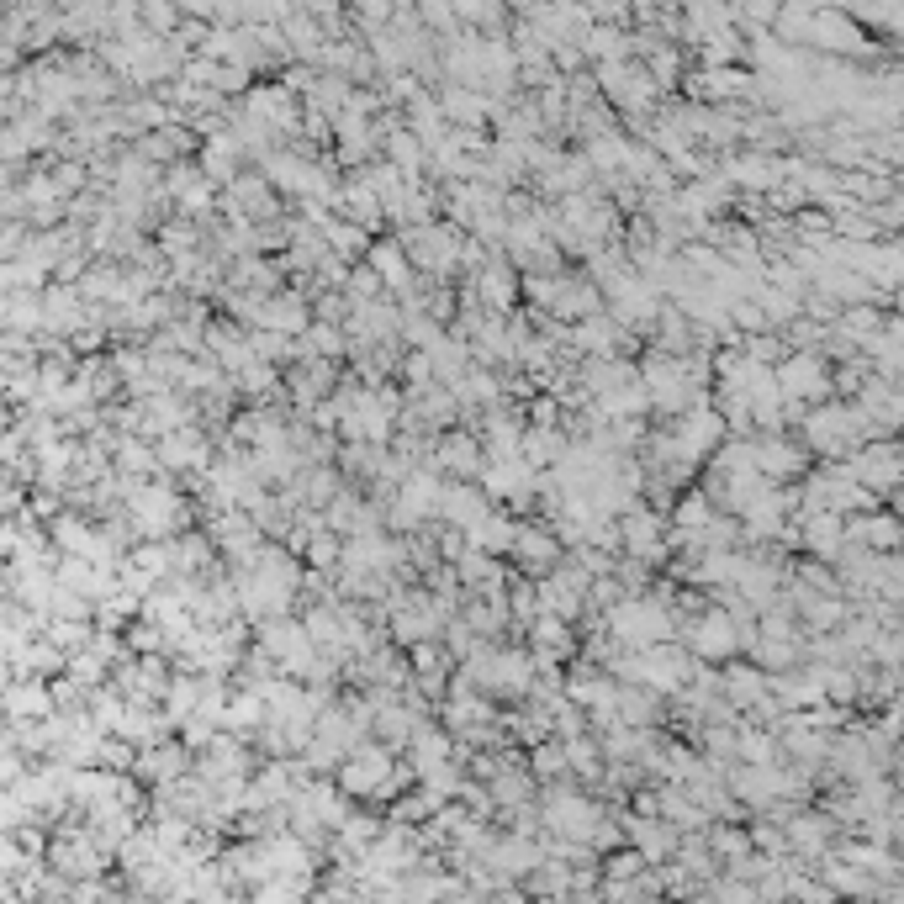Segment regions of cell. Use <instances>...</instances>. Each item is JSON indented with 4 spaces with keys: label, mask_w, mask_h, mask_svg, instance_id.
<instances>
[{
    "label": "cell",
    "mask_w": 904,
    "mask_h": 904,
    "mask_svg": "<svg viewBox=\"0 0 904 904\" xmlns=\"http://www.w3.org/2000/svg\"><path fill=\"white\" fill-rule=\"evenodd\" d=\"M402 783H408V772H397L392 756H386L381 746L349 751V762H344V793H376V799H392Z\"/></svg>",
    "instance_id": "1"
},
{
    "label": "cell",
    "mask_w": 904,
    "mask_h": 904,
    "mask_svg": "<svg viewBox=\"0 0 904 904\" xmlns=\"http://www.w3.org/2000/svg\"><path fill=\"white\" fill-rule=\"evenodd\" d=\"M608 630L624 645H656V640L672 635V614L651 598H635V603H619L614 614H608Z\"/></svg>",
    "instance_id": "2"
},
{
    "label": "cell",
    "mask_w": 904,
    "mask_h": 904,
    "mask_svg": "<svg viewBox=\"0 0 904 904\" xmlns=\"http://www.w3.org/2000/svg\"><path fill=\"white\" fill-rule=\"evenodd\" d=\"M772 381H778L783 397H804V402H820L830 392V376H825V365L815 355H783Z\"/></svg>",
    "instance_id": "3"
},
{
    "label": "cell",
    "mask_w": 904,
    "mask_h": 904,
    "mask_svg": "<svg viewBox=\"0 0 904 904\" xmlns=\"http://www.w3.org/2000/svg\"><path fill=\"white\" fill-rule=\"evenodd\" d=\"M545 820H550V830H561V836H571V841H593L603 815H598V804L582 799V793H550Z\"/></svg>",
    "instance_id": "4"
},
{
    "label": "cell",
    "mask_w": 904,
    "mask_h": 904,
    "mask_svg": "<svg viewBox=\"0 0 904 904\" xmlns=\"http://www.w3.org/2000/svg\"><path fill=\"white\" fill-rule=\"evenodd\" d=\"M714 439H719V418H714V413H688V418L677 423V434H672L661 450H667L677 466H688V460H698V455L714 450Z\"/></svg>",
    "instance_id": "5"
},
{
    "label": "cell",
    "mask_w": 904,
    "mask_h": 904,
    "mask_svg": "<svg viewBox=\"0 0 904 904\" xmlns=\"http://www.w3.org/2000/svg\"><path fill=\"white\" fill-rule=\"evenodd\" d=\"M735 645H741V635H735L730 608H709V614L693 624V651H698V656L725 661V656H735Z\"/></svg>",
    "instance_id": "6"
},
{
    "label": "cell",
    "mask_w": 904,
    "mask_h": 904,
    "mask_svg": "<svg viewBox=\"0 0 904 904\" xmlns=\"http://www.w3.org/2000/svg\"><path fill=\"white\" fill-rule=\"evenodd\" d=\"M852 476H857L867 492H894V482H899V455H894L889 439H878V445H862Z\"/></svg>",
    "instance_id": "7"
},
{
    "label": "cell",
    "mask_w": 904,
    "mask_h": 904,
    "mask_svg": "<svg viewBox=\"0 0 904 904\" xmlns=\"http://www.w3.org/2000/svg\"><path fill=\"white\" fill-rule=\"evenodd\" d=\"M408 254H413L423 270H450V265H455V238H450V228L423 223V228L408 233Z\"/></svg>",
    "instance_id": "8"
},
{
    "label": "cell",
    "mask_w": 904,
    "mask_h": 904,
    "mask_svg": "<svg viewBox=\"0 0 904 904\" xmlns=\"http://www.w3.org/2000/svg\"><path fill=\"white\" fill-rule=\"evenodd\" d=\"M265 328H275V334H286V339H297L302 328H307V307H302V297H265L260 302V312H254Z\"/></svg>",
    "instance_id": "9"
},
{
    "label": "cell",
    "mask_w": 904,
    "mask_h": 904,
    "mask_svg": "<svg viewBox=\"0 0 904 904\" xmlns=\"http://www.w3.org/2000/svg\"><path fill=\"white\" fill-rule=\"evenodd\" d=\"M434 460H439V471H455V476H476V471H482V450H476V439H471V434H450V439H439Z\"/></svg>",
    "instance_id": "10"
},
{
    "label": "cell",
    "mask_w": 904,
    "mask_h": 904,
    "mask_svg": "<svg viewBox=\"0 0 904 904\" xmlns=\"http://www.w3.org/2000/svg\"><path fill=\"white\" fill-rule=\"evenodd\" d=\"M487 492L492 497H524L529 492V460L524 455H497V466L487 471Z\"/></svg>",
    "instance_id": "11"
},
{
    "label": "cell",
    "mask_w": 904,
    "mask_h": 904,
    "mask_svg": "<svg viewBox=\"0 0 904 904\" xmlns=\"http://www.w3.org/2000/svg\"><path fill=\"white\" fill-rule=\"evenodd\" d=\"M804 540H809V550H825V556H836V550L846 545V529H841V519H836V508H815L804 519Z\"/></svg>",
    "instance_id": "12"
},
{
    "label": "cell",
    "mask_w": 904,
    "mask_h": 904,
    "mask_svg": "<svg viewBox=\"0 0 904 904\" xmlns=\"http://www.w3.org/2000/svg\"><path fill=\"white\" fill-rule=\"evenodd\" d=\"M619 540H624V550H630L635 561H645V556H656V540H661V529H656V519H651V513H630V519L619 524Z\"/></svg>",
    "instance_id": "13"
},
{
    "label": "cell",
    "mask_w": 904,
    "mask_h": 904,
    "mask_svg": "<svg viewBox=\"0 0 904 904\" xmlns=\"http://www.w3.org/2000/svg\"><path fill=\"white\" fill-rule=\"evenodd\" d=\"M371 265H376V281H381V286H392V291H408V286H413V275H408V249L381 244V249H371Z\"/></svg>",
    "instance_id": "14"
},
{
    "label": "cell",
    "mask_w": 904,
    "mask_h": 904,
    "mask_svg": "<svg viewBox=\"0 0 904 904\" xmlns=\"http://www.w3.org/2000/svg\"><path fill=\"white\" fill-rule=\"evenodd\" d=\"M751 460H756V471H762L767 482H772V476H793V471H799V450H793V445H778V439H762V445H751Z\"/></svg>",
    "instance_id": "15"
},
{
    "label": "cell",
    "mask_w": 904,
    "mask_h": 904,
    "mask_svg": "<svg viewBox=\"0 0 904 904\" xmlns=\"http://www.w3.org/2000/svg\"><path fill=\"white\" fill-rule=\"evenodd\" d=\"M725 693H730V704L756 709V704H762V693H767V677L756 667H730L725 672Z\"/></svg>",
    "instance_id": "16"
},
{
    "label": "cell",
    "mask_w": 904,
    "mask_h": 904,
    "mask_svg": "<svg viewBox=\"0 0 904 904\" xmlns=\"http://www.w3.org/2000/svg\"><path fill=\"white\" fill-rule=\"evenodd\" d=\"M439 624V608L434 603H413V608H397L392 614V635L397 640H423Z\"/></svg>",
    "instance_id": "17"
},
{
    "label": "cell",
    "mask_w": 904,
    "mask_h": 904,
    "mask_svg": "<svg viewBox=\"0 0 904 904\" xmlns=\"http://www.w3.org/2000/svg\"><path fill=\"white\" fill-rule=\"evenodd\" d=\"M508 550H519V556L534 561V566H550V561H556V540H550L545 529H534V524L513 529V545H508Z\"/></svg>",
    "instance_id": "18"
},
{
    "label": "cell",
    "mask_w": 904,
    "mask_h": 904,
    "mask_svg": "<svg viewBox=\"0 0 904 904\" xmlns=\"http://www.w3.org/2000/svg\"><path fill=\"white\" fill-rule=\"evenodd\" d=\"M846 540H862V545H873V550H894L899 529H894V519H857L852 529H846Z\"/></svg>",
    "instance_id": "19"
},
{
    "label": "cell",
    "mask_w": 904,
    "mask_h": 904,
    "mask_svg": "<svg viewBox=\"0 0 904 904\" xmlns=\"http://www.w3.org/2000/svg\"><path fill=\"white\" fill-rule=\"evenodd\" d=\"M471 540L482 545V550H508V545H513V524L497 519V513H482V519L471 524Z\"/></svg>",
    "instance_id": "20"
},
{
    "label": "cell",
    "mask_w": 904,
    "mask_h": 904,
    "mask_svg": "<svg viewBox=\"0 0 904 904\" xmlns=\"http://www.w3.org/2000/svg\"><path fill=\"white\" fill-rule=\"evenodd\" d=\"M825 836H830V825H825L820 815H799V820L788 825V841L799 846V852H820Z\"/></svg>",
    "instance_id": "21"
},
{
    "label": "cell",
    "mask_w": 904,
    "mask_h": 904,
    "mask_svg": "<svg viewBox=\"0 0 904 904\" xmlns=\"http://www.w3.org/2000/svg\"><path fill=\"white\" fill-rule=\"evenodd\" d=\"M709 519H714V513H709V497H688V503L677 508V529H682V540H693V545H698V534L709 529Z\"/></svg>",
    "instance_id": "22"
},
{
    "label": "cell",
    "mask_w": 904,
    "mask_h": 904,
    "mask_svg": "<svg viewBox=\"0 0 904 904\" xmlns=\"http://www.w3.org/2000/svg\"><path fill=\"white\" fill-rule=\"evenodd\" d=\"M614 682H598V677H587V682H577L571 688V698H577L582 709H598V714H614Z\"/></svg>",
    "instance_id": "23"
},
{
    "label": "cell",
    "mask_w": 904,
    "mask_h": 904,
    "mask_svg": "<svg viewBox=\"0 0 904 904\" xmlns=\"http://www.w3.org/2000/svg\"><path fill=\"white\" fill-rule=\"evenodd\" d=\"M413 667H418V677L429 682V688H439V682H445V656H439V645H429V640L413 645Z\"/></svg>",
    "instance_id": "24"
},
{
    "label": "cell",
    "mask_w": 904,
    "mask_h": 904,
    "mask_svg": "<svg viewBox=\"0 0 904 904\" xmlns=\"http://www.w3.org/2000/svg\"><path fill=\"white\" fill-rule=\"evenodd\" d=\"M630 836L640 841V852H645V857H667V852H672V836H667V830H661L656 820H651V825L635 820V825H630Z\"/></svg>",
    "instance_id": "25"
},
{
    "label": "cell",
    "mask_w": 904,
    "mask_h": 904,
    "mask_svg": "<svg viewBox=\"0 0 904 904\" xmlns=\"http://www.w3.org/2000/svg\"><path fill=\"white\" fill-rule=\"evenodd\" d=\"M339 201H344V212H355V217H360V223H376V217H381V201H376V191H371V186H349Z\"/></svg>",
    "instance_id": "26"
},
{
    "label": "cell",
    "mask_w": 904,
    "mask_h": 904,
    "mask_svg": "<svg viewBox=\"0 0 904 904\" xmlns=\"http://www.w3.org/2000/svg\"><path fill=\"white\" fill-rule=\"evenodd\" d=\"M735 756L741 762H772V741L762 730H746V735H735Z\"/></svg>",
    "instance_id": "27"
},
{
    "label": "cell",
    "mask_w": 904,
    "mask_h": 904,
    "mask_svg": "<svg viewBox=\"0 0 904 904\" xmlns=\"http://www.w3.org/2000/svg\"><path fill=\"white\" fill-rule=\"evenodd\" d=\"M804 619H809V624H825V630H830V624H841V603H836V598L804 593Z\"/></svg>",
    "instance_id": "28"
},
{
    "label": "cell",
    "mask_w": 904,
    "mask_h": 904,
    "mask_svg": "<svg viewBox=\"0 0 904 904\" xmlns=\"http://www.w3.org/2000/svg\"><path fill=\"white\" fill-rule=\"evenodd\" d=\"M376 725H381V735H386V741H392V746H408V735H413V714L381 709V719H376Z\"/></svg>",
    "instance_id": "29"
},
{
    "label": "cell",
    "mask_w": 904,
    "mask_h": 904,
    "mask_svg": "<svg viewBox=\"0 0 904 904\" xmlns=\"http://www.w3.org/2000/svg\"><path fill=\"white\" fill-rule=\"evenodd\" d=\"M323 233H328V244H334L339 254H360V249H365V233H360L355 223H328Z\"/></svg>",
    "instance_id": "30"
},
{
    "label": "cell",
    "mask_w": 904,
    "mask_h": 904,
    "mask_svg": "<svg viewBox=\"0 0 904 904\" xmlns=\"http://www.w3.org/2000/svg\"><path fill=\"white\" fill-rule=\"evenodd\" d=\"M492 799H503V804L529 799V778H524V772H503V778H492Z\"/></svg>",
    "instance_id": "31"
},
{
    "label": "cell",
    "mask_w": 904,
    "mask_h": 904,
    "mask_svg": "<svg viewBox=\"0 0 904 904\" xmlns=\"http://www.w3.org/2000/svg\"><path fill=\"white\" fill-rule=\"evenodd\" d=\"M312 349H323V360H334L339 349H344V339H339L328 323H318V328H312Z\"/></svg>",
    "instance_id": "32"
},
{
    "label": "cell",
    "mask_w": 904,
    "mask_h": 904,
    "mask_svg": "<svg viewBox=\"0 0 904 904\" xmlns=\"http://www.w3.org/2000/svg\"><path fill=\"white\" fill-rule=\"evenodd\" d=\"M561 767H566V741H561V746L534 751V772H561Z\"/></svg>",
    "instance_id": "33"
},
{
    "label": "cell",
    "mask_w": 904,
    "mask_h": 904,
    "mask_svg": "<svg viewBox=\"0 0 904 904\" xmlns=\"http://www.w3.org/2000/svg\"><path fill=\"white\" fill-rule=\"evenodd\" d=\"M392 143H397V149H392V159L402 164V170H418V149H413L418 138H413V133H402V138H392Z\"/></svg>",
    "instance_id": "34"
},
{
    "label": "cell",
    "mask_w": 904,
    "mask_h": 904,
    "mask_svg": "<svg viewBox=\"0 0 904 904\" xmlns=\"http://www.w3.org/2000/svg\"><path fill=\"white\" fill-rule=\"evenodd\" d=\"M376 291H381V281H376L371 270H355V275H349V297H376Z\"/></svg>",
    "instance_id": "35"
},
{
    "label": "cell",
    "mask_w": 904,
    "mask_h": 904,
    "mask_svg": "<svg viewBox=\"0 0 904 904\" xmlns=\"http://www.w3.org/2000/svg\"><path fill=\"white\" fill-rule=\"evenodd\" d=\"M608 873H614V878H635L640 873V852H619L614 862H608Z\"/></svg>",
    "instance_id": "36"
},
{
    "label": "cell",
    "mask_w": 904,
    "mask_h": 904,
    "mask_svg": "<svg viewBox=\"0 0 904 904\" xmlns=\"http://www.w3.org/2000/svg\"><path fill=\"white\" fill-rule=\"evenodd\" d=\"M196 455H201L196 434H175V445H170V460H196Z\"/></svg>",
    "instance_id": "37"
},
{
    "label": "cell",
    "mask_w": 904,
    "mask_h": 904,
    "mask_svg": "<svg viewBox=\"0 0 904 904\" xmlns=\"http://www.w3.org/2000/svg\"><path fill=\"white\" fill-rule=\"evenodd\" d=\"M714 846H719V852H746V836H735V830H719Z\"/></svg>",
    "instance_id": "38"
}]
</instances>
